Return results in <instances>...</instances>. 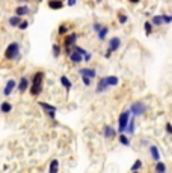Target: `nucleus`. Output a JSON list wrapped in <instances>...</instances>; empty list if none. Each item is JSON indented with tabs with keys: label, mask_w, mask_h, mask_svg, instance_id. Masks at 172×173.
Here are the masks:
<instances>
[{
	"label": "nucleus",
	"mask_w": 172,
	"mask_h": 173,
	"mask_svg": "<svg viewBox=\"0 0 172 173\" xmlns=\"http://www.w3.org/2000/svg\"><path fill=\"white\" fill-rule=\"evenodd\" d=\"M140 169H142V161H140V159H137V161L131 166V172H136V170H140Z\"/></svg>",
	"instance_id": "nucleus-30"
},
{
	"label": "nucleus",
	"mask_w": 172,
	"mask_h": 173,
	"mask_svg": "<svg viewBox=\"0 0 172 173\" xmlns=\"http://www.w3.org/2000/svg\"><path fill=\"white\" fill-rule=\"evenodd\" d=\"M92 27H94V32H97V33H98V32H100V29L103 27V26H101L100 23H94V26H92Z\"/></svg>",
	"instance_id": "nucleus-35"
},
{
	"label": "nucleus",
	"mask_w": 172,
	"mask_h": 173,
	"mask_svg": "<svg viewBox=\"0 0 172 173\" xmlns=\"http://www.w3.org/2000/svg\"><path fill=\"white\" fill-rule=\"evenodd\" d=\"M143 29H145V33H147V35H151V32H153V23L151 21H145Z\"/></svg>",
	"instance_id": "nucleus-25"
},
{
	"label": "nucleus",
	"mask_w": 172,
	"mask_h": 173,
	"mask_svg": "<svg viewBox=\"0 0 172 173\" xmlns=\"http://www.w3.org/2000/svg\"><path fill=\"white\" fill-rule=\"evenodd\" d=\"M109 87H110V86H109V83H107V80H106V77L100 78V81H98V84H97V94H101V92L107 90Z\"/></svg>",
	"instance_id": "nucleus-10"
},
{
	"label": "nucleus",
	"mask_w": 172,
	"mask_h": 173,
	"mask_svg": "<svg viewBox=\"0 0 172 173\" xmlns=\"http://www.w3.org/2000/svg\"><path fill=\"white\" fill-rule=\"evenodd\" d=\"M130 3H137V2H140V0H128Z\"/></svg>",
	"instance_id": "nucleus-41"
},
{
	"label": "nucleus",
	"mask_w": 172,
	"mask_h": 173,
	"mask_svg": "<svg viewBox=\"0 0 172 173\" xmlns=\"http://www.w3.org/2000/svg\"><path fill=\"white\" fill-rule=\"evenodd\" d=\"M60 53H62V48H60V45H58V44H55L53 45V56H55L56 59L60 56Z\"/></svg>",
	"instance_id": "nucleus-26"
},
{
	"label": "nucleus",
	"mask_w": 172,
	"mask_h": 173,
	"mask_svg": "<svg viewBox=\"0 0 172 173\" xmlns=\"http://www.w3.org/2000/svg\"><path fill=\"white\" fill-rule=\"evenodd\" d=\"M17 89H18L20 94H24V92L29 89V80L26 78V77H21L20 78V83L17 84Z\"/></svg>",
	"instance_id": "nucleus-7"
},
{
	"label": "nucleus",
	"mask_w": 172,
	"mask_h": 173,
	"mask_svg": "<svg viewBox=\"0 0 172 173\" xmlns=\"http://www.w3.org/2000/svg\"><path fill=\"white\" fill-rule=\"evenodd\" d=\"M38 104H39V107H41L42 110H45V112H56V107H55V105H50V104L42 102V101H39Z\"/></svg>",
	"instance_id": "nucleus-17"
},
{
	"label": "nucleus",
	"mask_w": 172,
	"mask_h": 173,
	"mask_svg": "<svg viewBox=\"0 0 172 173\" xmlns=\"http://www.w3.org/2000/svg\"><path fill=\"white\" fill-rule=\"evenodd\" d=\"M0 112L2 113H11L12 112V104H9V102H2L0 104Z\"/></svg>",
	"instance_id": "nucleus-18"
},
{
	"label": "nucleus",
	"mask_w": 172,
	"mask_h": 173,
	"mask_svg": "<svg viewBox=\"0 0 172 173\" xmlns=\"http://www.w3.org/2000/svg\"><path fill=\"white\" fill-rule=\"evenodd\" d=\"M107 32H109V27H101L100 32H98V39L100 41H104L106 36H107Z\"/></svg>",
	"instance_id": "nucleus-22"
},
{
	"label": "nucleus",
	"mask_w": 172,
	"mask_h": 173,
	"mask_svg": "<svg viewBox=\"0 0 172 173\" xmlns=\"http://www.w3.org/2000/svg\"><path fill=\"white\" fill-rule=\"evenodd\" d=\"M44 72L42 71H38L35 72L33 78H32V87L29 89L30 92V95L32 97H38V95H41V92H42V81H44Z\"/></svg>",
	"instance_id": "nucleus-1"
},
{
	"label": "nucleus",
	"mask_w": 172,
	"mask_h": 173,
	"mask_svg": "<svg viewBox=\"0 0 172 173\" xmlns=\"http://www.w3.org/2000/svg\"><path fill=\"white\" fill-rule=\"evenodd\" d=\"M20 56V44L18 42H11L5 50V59L6 60H14Z\"/></svg>",
	"instance_id": "nucleus-2"
},
{
	"label": "nucleus",
	"mask_w": 172,
	"mask_h": 173,
	"mask_svg": "<svg viewBox=\"0 0 172 173\" xmlns=\"http://www.w3.org/2000/svg\"><path fill=\"white\" fill-rule=\"evenodd\" d=\"M8 23H9V26H18V24L21 23V17H20V15L11 17V18L8 20Z\"/></svg>",
	"instance_id": "nucleus-21"
},
{
	"label": "nucleus",
	"mask_w": 172,
	"mask_h": 173,
	"mask_svg": "<svg viewBox=\"0 0 172 173\" xmlns=\"http://www.w3.org/2000/svg\"><path fill=\"white\" fill-rule=\"evenodd\" d=\"M76 41H77V33H70L67 38H65L63 41V47H65V51H67V54L73 51V47L76 45Z\"/></svg>",
	"instance_id": "nucleus-4"
},
{
	"label": "nucleus",
	"mask_w": 172,
	"mask_h": 173,
	"mask_svg": "<svg viewBox=\"0 0 172 173\" xmlns=\"http://www.w3.org/2000/svg\"><path fill=\"white\" fill-rule=\"evenodd\" d=\"M29 12H30V9L26 6V5H21V6H17V8H15V14L20 15V17H26Z\"/></svg>",
	"instance_id": "nucleus-13"
},
{
	"label": "nucleus",
	"mask_w": 172,
	"mask_h": 173,
	"mask_svg": "<svg viewBox=\"0 0 172 173\" xmlns=\"http://www.w3.org/2000/svg\"><path fill=\"white\" fill-rule=\"evenodd\" d=\"M127 20H128V18H127V15H125V14H119V15H118V21H119L121 24H125V23H127Z\"/></svg>",
	"instance_id": "nucleus-31"
},
{
	"label": "nucleus",
	"mask_w": 172,
	"mask_h": 173,
	"mask_svg": "<svg viewBox=\"0 0 172 173\" xmlns=\"http://www.w3.org/2000/svg\"><path fill=\"white\" fill-rule=\"evenodd\" d=\"M39 2H41V0H39Z\"/></svg>",
	"instance_id": "nucleus-42"
},
{
	"label": "nucleus",
	"mask_w": 172,
	"mask_h": 173,
	"mask_svg": "<svg viewBox=\"0 0 172 173\" xmlns=\"http://www.w3.org/2000/svg\"><path fill=\"white\" fill-rule=\"evenodd\" d=\"M60 84H62L65 89H67V90H70V89L73 87V83L68 80V77H67V75H62V77H60Z\"/></svg>",
	"instance_id": "nucleus-16"
},
{
	"label": "nucleus",
	"mask_w": 172,
	"mask_h": 173,
	"mask_svg": "<svg viewBox=\"0 0 172 173\" xmlns=\"http://www.w3.org/2000/svg\"><path fill=\"white\" fill-rule=\"evenodd\" d=\"M119 143L124 144V146H130V140H128V137L124 134V132H121V136H119Z\"/></svg>",
	"instance_id": "nucleus-27"
},
{
	"label": "nucleus",
	"mask_w": 172,
	"mask_h": 173,
	"mask_svg": "<svg viewBox=\"0 0 172 173\" xmlns=\"http://www.w3.org/2000/svg\"><path fill=\"white\" fill-rule=\"evenodd\" d=\"M17 87V81L14 78H11V80H8L6 81V86H5V89H3V95L5 97H9L12 92H14V89Z\"/></svg>",
	"instance_id": "nucleus-6"
},
{
	"label": "nucleus",
	"mask_w": 172,
	"mask_h": 173,
	"mask_svg": "<svg viewBox=\"0 0 172 173\" xmlns=\"http://www.w3.org/2000/svg\"><path fill=\"white\" fill-rule=\"evenodd\" d=\"M135 121H128V125H127V132H128V134H133V132H135Z\"/></svg>",
	"instance_id": "nucleus-28"
},
{
	"label": "nucleus",
	"mask_w": 172,
	"mask_h": 173,
	"mask_svg": "<svg viewBox=\"0 0 172 173\" xmlns=\"http://www.w3.org/2000/svg\"><path fill=\"white\" fill-rule=\"evenodd\" d=\"M62 6H63V2H62V0H50V2H48V8H50V9L58 11V9H62Z\"/></svg>",
	"instance_id": "nucleus-15"
},
{
	"label": "nucleus",
	"mask_w": 172,
	"mask_h": 173,
	"mask_svg": "<svg viewBox=\"0 0 172 173\" xmlns=\"http://www.w3.org/2000/svg\"><path fill=\"white\" fill-rule=\"evenodd\" d=\"M151 23H153V26H162V24H165V21H163V17H162V15H154Z\"/></svg>",
	"instance_id": "nucleus-20"
},
{
	"label": "nucleus",
	"mask_w": 172,
	"mask_h": 173,
	"mask_svg": "<svg viewBox=\"0 0 172 173\" xmlns=\"http://www.w3.org/2000/svg\"><path fill=\"white\" fill-rule=\"evenodd\" d=\"M82 81H83V84H85V86H89V84H91V78H89V77L82 75Z\"/></svg>",
	"instance_id": "nucleus-34"
},
{
	"label": "nucleus",
	"mask_w": 172,
	"mask_h": 173,
	"mask_svg": "<svg viewBox=\"0 0 172 173\" xmlns=\"http://www.w3.org/2000/svg\"><path fill=\"white\" fill-rule=\"evenodd\" d=\"M119 45H121V39H119V38H112L110 41H109V50H110L112 53L119 48Z\"/></svg>",
	"instance_id": "nucleus-11"
},
{
	"label": "nucleus",
	"mask_w": 172,
	"mask_h": 173,
	"mask_svg": "<svg viewBox=\"0 0 172 173\" xmlns=\"http://www.w3.org/2000/svg\"><path fill=\"white\" fill-rule=\"evenodd\" d=\"M110 56H112V51H110V50L107 48V51H106V54H104V57H106V59H109Z\"/></svg>",
	"instance_id": "nucleus-38"
},
{
	"label": "nucleus",
	"mask_w": 172,
	"mask_h": 173,
	"mask_svg": "<svg viewBox=\"0 0 172 173\" xmlns=\"http://www.w3.org/2000/svg\"><path fill=\"white\" fill-rule=\"evenodd\" d=\"M106 80H107L109 86H118L119 84V78H118L116 75H109V77H106Z\"/></svg>",
	"instance_id": "nucleus-19"
},
{
	"label": "nucleus",
	"mask_w": 172,
	"mask_h": 173,
	"mask_svg": "<svg viewBox=\"0 0 172 173\" xmlns=\"http://www.w3.org/2000/svg\"><path fill=\"white\" fill-rule=\"evenodd\" d=\"M130 112H131V114H135V116H142L145 112H147V105H145L142 101L133 102V104H131V107H130Z\"/></svg>",
	"instance_id": "nucleus-5"
},
{
	"label": "nucleus",
	"mask_w": 172,
	"mask_h": 173,
	"mask_svg": "<svg viewBox=\"0 0 172 173\" xmlns=\"http://www.w3.org/2000/svg\"><path fill=\"white\" fill-rule=\"evenodd\" d=\"M59 170V161L58 159H53L50 163V173H56Z\"/></svg>",
	"instance_id": "nucleus-23"
},
{
	"label": "nucleus",
	"mask_w": 172,
	"mask_h": 173,
	"mask_svg": "<svg viewBox=\"0 0 172 173\" xmlns=\"http://www.w3.org/2000/svg\"><path fill=\"white\" fill-rule=\"evenodd\" d=\"M154 170H155V172H160V173H165V172H166V166H165L162 161H157Z\"/></svg>",
	"instance_id": "nucleus-24"
},
{
	"label": "nucleus",
	"mask_w": 172,
	"mask_h": 173,
	"mask_svg": "<svg viewBox=\"0 0 172 173\" xmlns=\"http://www.w3.org/2000/svg\"><path fill=\"white\" fill-rule=\"evenodd\" d=\"M67 30H68V26L67 24H60L59 29H58V33L59 35H65V33H67Z\"/></svg>",
	"instance_id": "nucleus-29"
},
{
	"label": "nucleus",
	"mask_w": 172,
	"mask_h": 173,
	"mask_svg": "<svg viewBox=\"0 0 172 173\" xmlns=\"http://www.w3.org/2000/svg\"><path fill=\"white\" fill-rule=\"evenodd\" d=\"M78 74L85 75V77H89V78H95L97 77V71L92 69V68H80L78 69Z\"/></svg>",
	"instance_id": "nucleus-8"
},
{
	"label": "nucleus",
	"mask_w": 172,
	"mask_h": 173,
	"mask_svg": "<svg viewBox=\"0 0 172 173\" xmlns=\"http://www.w3.org/2000/svg\"><path fill=\"white\" fill-rule=\"evenodd\" d=\"M68 57H70V60L73 63H80L83 60V56L80 54V53H77V51H71L70 54H68Z\"/></svg>",
	"instance_id": "nucleus-12"
},
{
	"label": "nucleus",
	"mask_w": 172,
	"mask_h": 173,
	"mask_svg": "<svg viewBox=\"0 0 172 173\" xmlns=\"http://www.w3.org/2000/svg\"><path fill=\"white\" fill-rule=\"evenodd\" d=\"M45 113H47V116H48V117H51V119L55 117V112H45Z\"/></svg>",
	"instance_id": "nucleus-40"
},
{
	"label": "nucleus",
	"mask_w": 172,
	"mask_h": 173,
	"mask_svg": "<svg viewBox=\"0 0 172 173\" xmlns=\"http://www.w3.org/2000/svg\"><path fill=\"white\" fill-rule=\"evenodd\" d=\"M91 59H92V54H91V53H86V54L83 56V60H85V62H89Z\"/></svg>",
	"instance_id": "nucleus-37"
},
{
	"label": "nucleus",
	"mask_w": 172,
	"mask_h": 173,
	"mask_svg": "<svg viewBox=\"0 0 172 173\" xmlns=\"http://www.w3.org/2000/svg\"><path fill=\"white\" fill-rule=\"evenodd\" d=\"M162 17H163V21H165V24H169V23H172V15H168V14H163Z\"/></svg>",
	"instance_id": "nucleus-33"
},
{
	"label": "nucleus",
	"mask_w": 172,
	"mask_h": 173,
	"mask_svg": "<svg viewBox=\"0 0 172 173\" xmlns=\"http://www.w3.org/2000/svg\"><path fill=\"white\" fill-rule=\"evenodd\" d=\"M150 155L154 161H160V152H158V148L157 146H150Z\"/></svg>",
	"instance_id": "nucleus-14"
},
{
	"label": "nucleus",
	"mask_w": 172,
	"mask_h": 173,
	"mask_svg": "<svg viewBox=\"0 0 172 173\" xmlns=\"http://www.w3.org/2000/svg\"><path fill=\"white\" fill-rule=\"evenodd\" d=\"M103 134H104V137L106 139H115L116 137V131L110 127V125H104V129H103Z\"/></svg>",
	"instance_id": "nucleus-9"
},
{
	"label": "nucleus",
	"mask_w": 172,
	"mask_h": 173,
	"mask_svg": "<svg viewBox=\"0 0 172 173\" xmlns=\"http://www.w3.org/2000/svg\"><path fill=\"white\" fill-rule=\"evenodd\" d=\"M165 128H166V132H168V134H171V136H172V125H171V124H166V125H165Z\"/></svg>",
	"instance_id": "nucleus-36"
},
{
	"label": "nucleus",
	"mask_w": 172,
	"mask_h": 173,
	"mask_svg": "<svg viewBox=\"0 0 172 173\" xmlns=\"http://www.w3.org/2000/svg\"><path fill=\"white\" fill-rule=\"evenodd\" d=\"M76 2H77V0H68L67 5H68V6H74V5H76Z\"/></svg>",
	"instance_id": "nucleus-39"
},
{
	"label": "nucleus",
	"mask_w": 172,
	"mask_h": 173,
	"mask_svg": "<svg viewBox=\"0 0 172 173\" xmlns=\"http://www.w3.org/2000/svg\"><path fill=\"white\" fill-rule=\"evenodd\" d=\"M130 114H131L130 110H125V112L121 113L119 121H118V125H119V127H118V129H119V132H125L127 125H128V121H130Z\"/></svg>",
	"instance_id": "nucleus-3"
},
{
	"label": "nucleus",
	"mask_w": 172,
	"mask_h": 173,
	"mask_svg": "<svg viewBox=\"0 0 172 173\" xmlns=\"http://www.w3.org/2000/svg\"><path fill=\"white\" fill-rule=\"evenodd\" d=\"M27 27H29V23H27V21H21V23L18 24V29H20V30H26Z\"/></svg>",
	"instance_id": "nucleus-32"
}]
</instances>
